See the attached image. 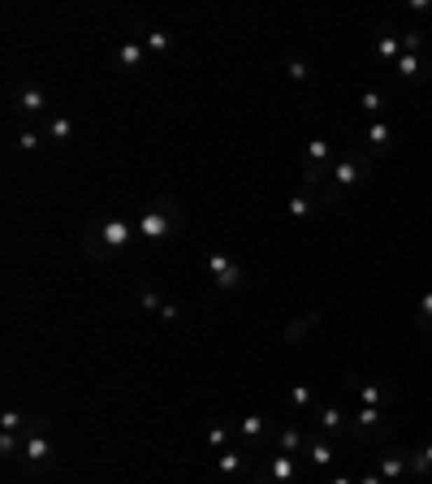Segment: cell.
I'll use <instances>...</instances> for the list:
<instances>
[{
    "label": "cell",
    "instance_id": "1",
    "mask_svg": "<svg viewBox=\"0 0 432 484\" xmlns=\"http://www.w3.org/2000/svg\"><path fill=\"white\" fill-rule=\"evenodd\" d=\"M130 238H139V221H130V216H99L95 225L83 229L87 256H95V260L117 256L121 247H130Z\"/></svg>",
    "mask_w": 432,
    "mask_h": 484
},
{
    "label": "cell",
    "instance_id": "2",
    "mask_svg": "<svg viewBox=\"0 0 432 484\" xmlns=\"http://www.w3.org/2000/svg\"><path fill=\"white\" fill-rule=\"evenodd\" d=\"M169 229H173V208H169V203H151V208H143V216H139V238L143 242H160Z\"/></svg>",
    "mask_w": 432,
    "mask_h": 484
},
{
    "label": "cell",
    "instance_id": "3",
    "mask_svg": "<svg viewBox=\"0 0 432 484\" xmlns=\"http://www.w3.org/2000/svg\"><path fill=\"white\" fill-rule=\"evenodd\" d=\"M22 454H27L31 467H48V463H53V441H48V432L39 424H31L27 432H22Z\"/></svg>",
    "mask_w": 432,
    "mask_h": 484
},
{
    "label": "cell",
    "instance_id": "4",
    "mask_svg": "<svg viewBox=\"0 0 432 484\" xmlns=\"http://www.w3.org/2000/svg\"><path fill=\"white\" fill-rule=\"evenodd\" d=\"M208 272H212V282L221 290H238L242 286V268L230 256H221V251H208Z\"/></svg>",
    "mask_w": 432,
    "mask_h": 484
},
{
    "label": "cell",
    "instance_id": "5",
    "mask_svg": "<svg viewBox=\"0 0 432 484\" xmlns=\"http://www.w3.org/2000/svg\"><path fill=\"white\" fill-rule=\"evenodd\" d=\"M294 476H298V458H294V454H281V450H272V454H268V467L260 471L264 484H290Z\"/></svg>",
    "mask_w": 432,
    "mask_h": 484
},
{
    "label": "cell",
    "instance_id": "6",
    "mask_svg": "<svg viewBox=\"0 0 432 484\" xmlns=\"http://www.w3.org/2000/svg\"><path fill=\"white\" fill-rule=\"evenodd\" d=\"M328 156H333V151H328L324 139H312V143H307V182H320L324 173H333V169H328Z\"/></svg>",
    "mask_w": 432,
    "mask_h": 484
},
{
    "label": "cell",
    "instance_id": "7",
    "mask_svg": "<svg viewBox=\"0 0 432 484\" xmlns=\"http://www.w3.org/2000/svg\"><path fill=\"white\" fill-rule=\"evenodd\" d=\"M376 428H385V415H380V406H359V411H354V437L368 441Z\"/></svg>",
    "mask_w": 432,
    "mask_h": 484
},
{
    "label": "cell",
    "instance_id": "8",
    "mask_svg": "<svg viewBox=\"0 0 432 484\" xmlns=\"http://www.w3.org/2000/svg\"><path fill=\"white\" fill-rule=\"evenodd\" d=\"M234 432H238L242 445H260L264 432H268V415H242V424H238Z\"/></svg>",
    "mask_w": 432,
    "mask_h": 484
},
{
    "label": "cell",
    "instance_id": "9",
    "mask_svg": "<svg viewBox=\"0 0 432 484\" xmlns=\"http://www.w3.org/2000/svg\"><path fill=\"white\" fill-rule=\"evenodd\" d=\"M333 182H337V191L359 186V182H363V165H359V160H337V165H333Z\"/></svg>",
    "mask_w": 432,
    "mask_h": 484
},
{
    "label": "cell",
    "instance_id": "10",
    "mask_svg": "<svg viewBox=\"0 0 432 484\" xmlns=\"http://www.w3.org/2000/svg\"><path fill=\"white\" fill-rule=\"evenodd\" d=\"M208 450H234L238 445V432H234V424H212L208 428V441H203Z\"/></svg>",
    "mask_w": 432,
    "mask_h": 484
},
{
    "label": "cell",
    "instance_id": "11",
    "mask_svg": "<svg viewBox=\"0 0 432 484\" xmlns=\"http://www.w3.org/2000/svg\"><path fill=\"white\" fill-rule=\"evenodd\" d=\"M277 450L298 458V454H307V437H302L298 428H281V432H277Z\"/></svg>",
    "mask_w": 432,
    "mask_h": 484
},
{
    "label": "cell",
    "instance_id": "12",
    "mask_svg": "<svg viewBox=\"0 0 432 484\" xmlns=\"http://www.w3.org/2000/svg\"><path fill=\"white\" fill-rule=\"evenodd\" d=\"M117 61H121L125 69H139V65H147V48H143L139 39H130V43L117 48Z\"/></svg>",
    "mask_w": 432,
    "mask_h": 484
},
{
    "label": "cell",
    "instance_id": "13",
    "mask_svg": "<svg viewBox=\"0 0 432 484\" xmlns=\"http://www.w3.org/2000/svg\"><path fill=\"white\" fill-rule=\"evenodd\" d=\"M18 109H22V113H43V109H48V95L31 83V87L18 91Z\"/></svg>",
    "mask_w": 432,
    "mask_h": 484
},
{
    "label": "cell",
    "instance_id": "14",
    "mask_svg": "<svg viewBox=\"0 0 432 484\" xmlns=\"http://www.w3.org/2000/svg\"><path fill=\"white\" fill-rule=\"evenodd\" d=\"M307 458H312L316 467H333V458H337V454H333V445H328L324 437H316V441H307Z\"/></svg>",
    "mask_w": 432,
    "mask_h": 484
},
{
    "label": "cell",
    "instance_id": "15",
    "mask_svg": "<svg viewBox=\"0 0 432 484\" xmlns=\"http://www.w3.org/2000/svg\"><path fill=\"white\" fill-rule=\"evenodd\" d=\"M342 428H346V415L337 411V406H324L320 411V432L328 437V432H342Z\"/></svg>",
    "mask_w": 432,
    "mask_h": 484
},
{
    "label": "cell",
    "instance_id": "16",
    "mask_svg": "<svg viewBox=\"0 0 432 484\" xmlns=\"http://www.w3.org/2000/svg\"><path fill=\"white\" fill-rule=\"evenodd\" d=\"M406 471V454H385V458H380V476H385V480H398Z\"/></svg>",
    "mask_w": 432,
    "mask_h": 484
},
{
    "label": "cell",
    "instance_id": "17",
    "mask_svg": "<svg viewBox=\"0 0 432 484\" xmlns=\"http://www.w3.org/2000/svg\"><path fill=\"white\" fill-rule=\"evenodd\" d=\"M216 467H221V476H238V471H242V454H238V450H221Z\"/></svg>",
    "mask_w": 432,
    "mask_h": 484
},
{
    "label": "cell",
    "instance_id": "18",
    "mask_svg": "<svg viewBox=\"0 0 432 484\" xmlns=\"http://www.w3.org/2000/svg\"><path fill=\"white\" fill-rule=\"evenodd\" d=\"M350 380H354V376H350ZM354 389H359L363 406H380V402H385V389H380V385H363V380H354Z\"/></svg>",
    "mask_w": 432,
    "mask_h": 484
},
{
    "label": "cell",
    "instance_id": "19",
    "mask_svg": "<svg viewBox=\"0 0 432 484\" xmlns=\"http://www.w3.org/2000/svg\"><path fill=\"white\" fill-rule=\"evenodd\" d=\"M48 134H53L57 143H69V139H74V121H69V117H53V125H48Z\"/></svg>",
    "mask_w": 432,
    "mask_h": 484
},
{
    "label": "cell",
    "instance_id": "20",
    "mask_svg": "<svg viewBox=\"0 0 432 484\" xmlns=\"http://www.w3.org/2000/svg\"><path fill=\"white\" fill-rule=\"evenodd\" d=\"M0 424H5V432H18V437L31 428V424H27V415H22V411H13V406H9L5 415H0Z\"/></svg>",
    "mask_w": 432,
    "mask_h": 484
},
{
    "label": "cell",
    "instance_id": "21",
    "mask_svg": "<svg viewBox=\"0 0 432 484\" xmlns=\"http://www.w3.org/2000/svg\"><path fill=\"white\" fill-rule=\"evenodd\" d=\"M398 74H402V78H419V74H424V69H419V57H415V53H402V57H398Z\"/></svg>",
    "mask_w": 432,
    "mask_h": 484
},
{
    "label": "cell",
    "instance_id": "22",
    "mask_svg": "<svg viewBox=\"0 0 432 484\" xmlns=\"http://www.w3.org/2000/svg\"><path fill=\"white\" fill-rule=\"evenodd\" d=\"M143 43H147V53H169V48H173V39H169L165 31H151Z\"/></svg>",
    "mask_w": 432,
    "mask_h": 484
},
{
    "label": "cell",
    "instance_id": "23",
    "mask_svg": "<svg viewBox=\"0 0 432 484\" xmlns=\"http://www.w3.org/2000/svg\"><path fill=\"white\" fill-rule=\"evenodd\" d=\"M402 53V35H385L380 39V61H393Z\"/></svg>",
    "mask_w": 432,
    "mask_h": 484
},
{
    "label": "cell",
    "instance_id": "24",
    "mask_svg": "<svg viewBox=\"0 0 432 484\" xmlns=\"http://www.w3.org/2000/svg\"><path fill=\"white\" fill-rule=\"evenodd\" d=\"M307 212H312V203H307V195H294V199H290V216H294V221H302V216H307Z\"/></svg>",
    "mask_w": 432,
    "mask_h": 484
},
{
    "label": "cell",
    "instance_id": "25",
    "mask_svg": "<svg viewBox=\"0 0 432 484\" xmlns=\"http://www.w3.org/2000/svg\"><path fill=\"white\" fill-rule=\"evenodd\" d=\"M368 143H372V147H385V143H389V125H380V121H376L372 130H368Z\"/></svg>",
    "mask_w": 432,
    "mask_h": 484
},
{
    "label": "cell",
    "instance_id": "26",
    "mask_svg": "<svg viewBox=\"0 0 432 484\" xmlns=\"http://www.w3.org/2000/svg\"><path fill=\"white\" fill-rule=\"evenodd\" d=\"M139 303H143L147 312H156V316H160V307H165V298H160V294H151V290H143V298H139Z\"/></svg>",
    "mask_w": 432,
    "mask_h": 484
},
{
    "label": "cell",
    "instance_id": "27",
    "mask_svg": "<svg viewBox=\"0 0 432 484\" xmlns=\"http://www.w3.org/2000/svg\"><path fill=\"white\" fill-rule=\"evenodd\" d=\"M290 402H294V406H302V411H307V406H312V389H307V385H298V389L290 394Z\"/></svg>",
    "mask_w": 432,
    "mask_h": 484
},
{
    "label": "cell",
    "instance_id": "28",
    "mask_svg": "<svg viewBox=\"0 0 432 484\" xmlns=\"http://www.w3.org/2000/svg\"><path fill=\"white\" fill-rule=\"evenodd\" d=\"M18 147H22V151H35V147H39V134H35V130H22V134H18Z\"/></svg>",
    "mask_w": 432,
    "mask_h": 484
},
{
    "label": "cell",
    "instance_id": "29",
    "mask_svg": "<svg viewBox=\"0 0 432 484\" xmlns=\"http://www.w3.org/2000/svg\"><path fill=\"white\" fill-rule=\"evenodd\" d=\"M419 320H424V324H432V290L419 298Z\"/></svg>",
    "mask_w": 432,
    "mask_h": 484
},
{
    "label": "cell",
    "instance_id": "30",
    "mask_svg": "<svg viewBox=\"0 0 432 484\" xmlns=\"http://www.w3.org/2000/svg\"><path fill=\"white\" fill-rule=\"evenodd\" d=\"M380 104H385V99H380V91H363V109H368V113H376Z\"/></svg>",
    "mask_w": 432,
    "mask_h": 484
},
{
    "label": "cell",
    "instance_id": "31",
    "mask_svg": "<svg viewBox=\"0 0 432 484\" xmlns=\"http://www.w3.org/2000/svg\"><path fill=\"white\" fill-rule=\"evenodd\" d=\"M290 78L302 83V78H307V65H302V61H290Z\"/></svg>",
    "mask_w": 432,
    "mask_h": 484
},
{
    "label": "cell",
    "instance_id": "32",
    "mask_svg": "<svg viewBox=\"0 0 432 484\" xmlns=\"http://www.w3.org/2000/svg\"><path fill=\"white\" fill-rule=\"evenodd\" d=\"M354 484H389V480H385V476H376V471H368V476H359Z\"/></svg>",
    "mask_w": 432,
    "mask_h": 484
},
{
    "label": "cell",
    "instance_id": "33",
    "mask_svg": "<svg viewBox=\"0 0 432 484\" xmlns=\"http://www.w3.org/2000/svg\"><path fill=\"white\" fill-rule=\"evenodd\" d=\"M333 484H354V480L350 476H333Z\"/></svg>",
    "mask_w": 432,
    "mask_h": 484
}]
</instances>
